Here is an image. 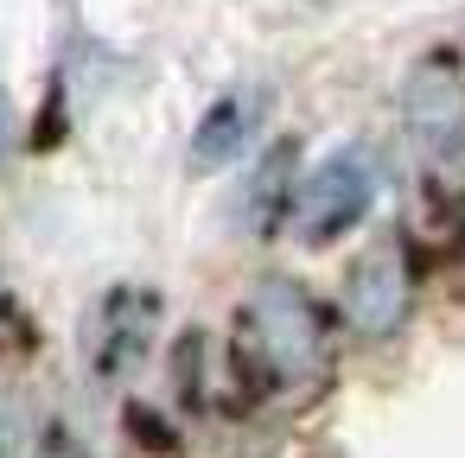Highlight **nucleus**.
Here are the masks:
<instances>
[{"mask_svg":"<svg viewBox=\"0 0 465 458\" xmlns=\"http://www.w3.org/2000/svg\"><path fill=\"white\" fill-rule=\"evenodd\" d=\"M370 204H376V160H370V147H338V153H325L306 172V185H293V229H300V242L325 248L351 223H363Z\"/></svg>","mask_w":465,"mask_h":458,"instance_id":"f257e3e1","label":"nucleus"},{"mask_svg":"<svg viewBox=\"0 0 465 458\" xmlns=\"http://www.w3.org/2000/svg\"><path fill=\"white\" fill-rule=\"evenodd\" d=\"M249 331H255V350L274 375H319L325 363V325L306 299V287L293 280H262L249 293Z\"/></svg>","mask_w":465,"mask_h":458,"instance_id":"f03ea898","label":"nucleus"},{"mask_svg":"<svg viewBox=\"0 0 465 458\" xmlns=\"http://www.w3.org/2000/svg\"><path fill=\"white\" fill-rule=\"evenodd\" d=\"M401 122L433 160H465V77L452 64H420L401 90Z\"/></svg>","mask_w":465,"mask_h":458,"instance_id":"7ed1b4c3","label":"nucleus"},{"mask_svg":"<svg viewBox=\"0 0 465 458\" xmlns=\"http://www.w3.org/2000/svg\"><path fill=\"white\" fill-rule=\"evenodd\" d=\"M408 261L395 248H370L351 261L344 274V318L357 337H389L401 318H408Z\"/></svg>","mask_w":465,"mask_h":458,"instance_id":"20e7f679","label":"nucleus"},{"mask_svg":"<svg viewBox=\"0 0 465 458\" xmlns=\"http://www.w3.org/2000/svg\"><path fill=\"white\" fill-rule=\"evenodd\" d=\"M262 115H268V96L262 90H223L204 115H198V128H192V172H217V166H230V160H242L249 153V141H255V128H262Z\"/></svg>","mask_w":465,"mask_h":458,"instance_id":"39448f33","label":"nucleus"},{"mask_svg":"<svg viewBox=\"0 0 465 458\" xmlns=\"http://www.w3.org/2000/svg\"><path fill=\"white\" fill-rule=\"evenodd\" d=\"M7 128H14V115H7V90H0V147H7Z\"/></svg>","mask_w":465,"mask_h":458,"instance_id":"423d86ee","label":"nucleus"},{"mask_svg":"<svg viewBox=\"0 0 465 458\" xmlns=\"http://www.w3.org/2000/svg\"><path fill=\"white\" fill-rule=\"evenodd\" d=\"M45 458H71V452H45Z\"/></svg>","mask_w":465,"mask_h":458,"instance_id":"0eeeda50","label":"nucleus"}]
</instances>
